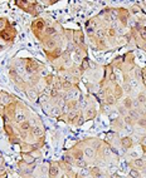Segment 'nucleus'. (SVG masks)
I'll return each mask as SVG.
<instances>
[{
  "instance_id": "f257e3e1",
  "label": "nucleus",
  "mask_w": 146,
  "mask_h": 178,
  "mask_svg": "<svg viewBox=\"0 0 146 178\" xmlns=\"http://www.w3.org/2000/svg\"><path fill=\"white\" fill-rule=\"evenodd\" d=\"M0 38L4 39V40H9V41H13L14 40V33H13V30L9 28V25L5 28L4 30L0 32Z\"/></svg>"
},
{
  "instance_id": "f03ea898",
  "label": "nucleus",
  "mask_w": 146,
  "mask_h": 178,
  "mask_svg": "<svg viewBox=\"0 0 146 178\" xmlns=\"http://www.w3.org/2000/svg\"><path fill=\"white\" fill-rule=\"evenodd\" d=\"M30 136L32 137H35V138H43L44 137V131L43 128L39 127V126H33L32 128H30Z\"/></svg>"
},
{
  "instance_id": "7ed1b4c3",
  "label": "nucleus",
  "mask_w": 146,
  "mask_h": 178,
  "mask_svg": "<svg viewBox=\"0 0 146 178\" xmlns=\"http://www.w3.org/2000/svg\"><path fill=\"white\" fill-rule=\"evenodd\" d=\"M59 173V163L58 162H53L51 163L49 168H48V174H49V178H56Z\"/></svg>"
},
{
  "instance_id": "20e7f679",
  "label": "nucleus",
  "mask_w": 146,
  "mask_h": 178,
  "mask_svg": "<svg viewBox=\"0 0 146 178\" xmlns=\"http://www.w3.org/2000/svg\"><path fill=\"white\" fill-rule=\"evenodd\" d=\"M131 165L133 167V169H142L145 167V162H144V159L142 158H135L133 161L131 162Z\"/></svg>"
},
{
  "instance_id": "39448f33",
  "label": "nucleus",
  "mask_w": 146,
  "mask_h": 178,
  "mask_svg": "<svg viewBox=\"0 0 146 178\" xmlns=\"http://www.w3.org/2000/svg\"><path fill=\"white\" fill-rule=\"evenodd\" d=\"M127 115H129L130 118H131L133 122H135V123H136V122H137L140 118H141V113H140L137 109H131V110H129V112H127Z\"/></svg>"
},
{
  "instance_id": "423d86ee",
  "label": "nucleus",
  "mask_w": 146,
  "mask_h": 178,
  "mask_svg": "<svg viewBox=\"0 0 146 178\" xmlns=\"http://www.w3.org/2000/svg\"><path fill=\"white\" fill-rule=\"evenodd\" d=\"M27 120V115L24 114L23 112H18V113H15V115H14V122L16 124H22L23 122H25Z\"/></svg>"
},
{
  "instance_id": "0eeeda50",
  "label": "nucleus",
  "mask_w": 146,
  "mask_h": 178,
  "mask_svg": "<svg viewBox=\"0 0 146 178\" xmlns=\"http://www.w3.org/2000/svg\"><path fill=\"white\" fill-rule=\"evenodd\" d=\"M121 144H122V147L125 149H129V148H131V147H132L133 140L130 137H124V138H121Z\"/></svg>"
},
{
  "instance_id": "6e6552de",
  "label": "nucleus",
  "mask_w": 146,
  "mask_h": 178,
  "mask_svg": "<svg viewBox=\"0 0 146 178\" xmlns=\"http://www.w3.org/2000/svg\"><path fill=\"white\" fill-rule=\"evenodd\" d=\"M25 93L30 100H36L39 98V93L35 89H25Z\"/></svg>"
},
{
  "instance_id": "1a4fd4ad",
  "label": "nucleus",
  "mask_w": 146,
  "mask_h": 178,
  "mask_svg": "<svg viewBox=\"0 0 146 178\" xmlns=\"http://www.w3.org/2000/svg\"><path fill=\"white\" fill-rule=\"evenodd\" d=\"M30 128H32V123H30V122H28V120L23 122L22 124H19V131H20V132L28 133V132L30 131Z\"/></svg>"
},
{
  "instance_id": "9d476101",
  "label": "nucleus",
  "mask_w": 146,
  "mask_h": 178,
  "mask_svg": "<svg viewBox=\"0 0 146 178\" xmlns=\"http://www.w3.org/2000/svg\"><path fill=\"white\" fill-rule=\"evenodd\" d=\"M43 28H44V20H42V19L35 20L32 24V29L34 30H43Z\"/></svg>"
},
{
  "instance_id": "9b49d317",
  "label": "nucleus",
  "mask_w": 146,
  "mask_h": 178,
  "mask_svg": "<svg viewBox=\"0 0 146 178\" xmlns=\"http://www.w3.org/2000/svg\"><path fill=\"white\" fill-rule=\"evenodd\" d=\"M96 149L95 148H92V147H86L84 148V151H83V153L86 154L88 158H95L96 157Z\"/></svg>"
},
{
  "instance_id": "f8f14e48",
  "label": "nucleus",
  "mask_w": 146,
  "mask_h": 178,
  "mask_svg": "<svg viewBox=\"0 0 146 178\" xmlns=\"http://www.w3.org/2000/svg\"><path fill=\"white\" fill-rule=\"evenodd\" d=\"M83 151L82 149H78V148H74L72 152V158L73 159H83Z\"/></svg>"
},
{
  "instance_id": "ddd939ff",
  "label": "nucleus",
  "mask_w": 146,
  "mask_h": 178,
  "mask_svg": "<svg viewBox=\"0 0 146 178\" xmlns=\"http://www.w3.org/2000/svg\"><path fill=\"white\" fill-rule=\"evenodd\" d=\"M95 117H96V108L87 107V109H86V118L87 119H93Z\"/></svg>"
},
{
  "instance_id": "4468645a",
  "label": "nucleus",
  "mask_w": 146,
  "mask_h": 178,
  "mask_svg": "<svg viewBox=\"0 0 146 178\" xmlns=\"http://www.w3.org/2000/svg\"><path fill=\"white\" fill-rule=\"evenodd\" d=\"M116 102H117V99L115 98L113 94H107L105 97V103L107 104V106H113V104H116Z\"/></svg>"
},
{
  "instance_id": "2eb2a0df",
  "label": "nucleus",
  "mask_w": 146,
  "mask_h": 178,
  "mask_svg": "<svg viewBox=\"0 0 146 178\" xmlns=\"http://www.w3.org/2000/svg\"><path fill=\"white\" fill-rule=\"evenodd\" d=\"M122 106H124V107H125L127 110H131V109H132V98H130V97H126V98H124Z\"/></svg>"
},
{
  "instance_id": "dca6fc26",
  "label": "nucleus",
  "mask_w": 146,
  "mask_h": 178,
  "mask_svg": "<svg viewBox=\"0 0 146 178\" xmlns=\"http://www.w3.org/2000/svg\"><path fill=\"white\" fill-rule=\"evenodd\" d=\"M95 34H96V36H97V39H98V40H103V38L106 36V30L103 28H100V29L96 30Z\"/></svg>"
},
{
  "instance_id": "f3484780",
  "label": "nucleus",
  "mask_w": 146,
  "mask_h": 178,
  "mask_svg": "<svg viewBox=\"0 0 146 178\" xmlns=\"http://www.w3.org/2000/svg\"><path fill=\"white\" fill-rule=\"evenodd\" d=\"M56 33H57V29L54 28V27H52V25H49V27H45V28H44V34H45V35H48V36L54 35Z\"/></svg>"
},
{
  "instance_id": "a211bd4d",
  "label": "nucleus",
  "mask_w": 146,
  "mask_h": 178,
  "mask_svg": "<svg viewBox=\"0 0 146 178\" xmlns=\"http://www.w3.org/2000/svg\"><path fill=\"white\" fill-rule=\"evenodd\" d=\"M80 69H81L82 72L89 69V62H88L87 58H83V59H82V62H81V68H80Z\"/></svg>"
},
{
  "instance_id": "6ab92c4d",
  "label": "nucleus",
  "mask_w": 146,
  "mask_h": 178,
  "mask_svg": "<svg viewBox=\"0 0 146 178\" xmlns=\"http://www.w3.org/2000/svg\"><path fill=\"white\" fill-rule=\"evenodd\" d=\"M100 173H101L100 167H91L89 168V176H92L93 178H96Z\"/></svg>"
},
{
  "instance_id": "aec40b11",
  "label": "nucleus",
  "mask_w": 146,
  "mask_h": 178,
  "mask_svg": "<svg viewBox=\"0 0 146 178\" xmlns=\"http://www.w3.org/2000/svg\"><path fill=\"white\" fill-rule=\"evenodd\" d=\"M136 99L140 102V104H144L146 103V92H140V93L137 94Z\"/></svg>"
},
{
  "instance_id": "412c9836",
  "label": "nucleus",
  "mask_w": 146,
  "mask_h": 178,
  "mask_svg": "<svg viewBox=\"0 0 146 178\" xmlns=\"http://www.w3.org/2000/svg\"><path fill=\"white\" fill-rule=\"evenodd\" d=\"M78 168H86L87 167V163L83 161V159H74V163H73Z\"/></svg>"
},
{
  "instance_id": "4be33fe9",
  "label": "nucleus",
  "mask_w": 146,
  "mask_h": 178,
  "mask_svg": "<svg viewBox=\"0 0 146 178\" xmlns=\"http://www.w3.org/2000/svg\"><path fill=\"white\" fill-rule=\"evenodd\" d=\"M56 44H57V43H56V40H54L53 38H49V39L45 40V47L49 48V49H54V48H56Z\"/></svg>"
},
{
  "instance_id": "5701e85b",
  "label": "nucleus",
  "mask_w": 146,
  "mask_h": 178,
  "mask_svg": "<svg viewBox=\"0 0 146 178\" xmlns=\"http://www.w3.org/2000/svg\"><path fill=\"white\" fill-rule=\"evenodd\" d=\"M129 176H130V178H140L141 177V173L137 171V169H131L130 172H129Z\"/></svg>"
},
{
  "instance_id": "b1692460",
  "label": "nucleus",
  "mask_w": 146,
  "mask_h": 178,
  "mask_svg": "<svg viewBox=\"0 0 146 178\" xmlns=\"http://www.w3.org/2000/svg\"><path fill=\"white\" fill-rule=\"evenodd\" d=\"M122 90L125 92L126 94H131L132 93V88L130 87L129 83H124V87H122Z\"/></svg>"
},
{
  "instance_id": "393cba45",
  "label": "nucleus",
  "mask_w": 146,
  "mask_h": 178,
  "mask_svg": "<svg viewBox=\"0 0 146 178\" xmlns=\"http://www.w3.org/2000/svg\"><path fill=\"white\" fill-rule=\"evenodd\" d=\"M117 112H118L120 114H122V115L125 117V115H127V112H129V110H127V109H126L124 106H118V108H117Z\"/></svg>"
},
{
  "instance_id": "a878e982",
  "label": "nucleus",
  "mask_w": 146,
  "mask_h": 178,
  "mask_svg": "<svg viewBox=\"0 0 146 178\" xmlns=\"http://www.w3.org/2000/svg\"><path fill=\"white\" fill-rule=\"evenodd\" d=\"M136 123H137L140 127H144V128H146V118H145V117H142V115H141V118H140V119L136 122Z\"/></svg>"
},
{
  "instance_id": "bb28decb",
  "label": "nucleus",
  "mask_w": 146,
  "mask_h": 178,
  "mask_svg": "<svg viewBox=\"0 0 146 178\" xmlns=\"http://www.w3.org/2000/svg\"><path fill=\"white\" fill-rule=\"evenodd\" d=\"M124 122H125L127 126H133V123H135V122H133L129 115H125V117H124Z\"/></svg>"
},
{
  "instance_id": "cd10ccee",
  "label": "nucleus",
  "mask_w": 146,
  "mask_h": 178,
  "mask_svg": "<svg viewBox=\"0 0 146 178\" xmlns=\"http://www.w3.org/2000/svg\"><path fill=\"white\" fill-rule=\"evenodd\" d=\"M5 25H8L7 20H5L4 18H0V32H1V30H4V29H5Z\"/></svg>"
},
{
  "instance_id": "c85d7f7f",
  "label": "nucleus",
  "mask_w": 146,
  "mask_h": 178,
  "mask_svg": "<svg viewBox=\"0 0 146 178\" xmlns=\"http://www.w3.org/2000/svg\"><path fill=\"white\" fill-rule=\"evenodd\" d=\"M83 122H84V119H83V115H82V114H80V115H78V118H77L76 124H77V126H82V124H83Z\"/></svg>"
},
{
  "instance_id": "c756f323",
  "label": "nucleus",
  "mask_w": 146,
  "mask_h": 178,
  "mask_svg": "<svg viewBox=\"0 0 146 178\" xmlns=\"http://www.w3.org/2000/svg\"><path fill=\"white\" fill-rule=\"evenodd\" d=\"M108 35L111 36V38H113V36L116 35V30L112 29V28H110V29H108Z\"/></svg>"
},
{
  "instance_id": "7c9ffc66",
  "label": "nucleus",
  "mask_w": 146,
  "mask_h": 178,
  "mask_svg": "<svg viewBox=\"0 0 146 178\" xmlns=\"http://www.w3.org/2000/svg\"><path fill=\"white\" fill-rule=\"evenodd\" d=\"M115 171H116V165H115V164H110V167H108V172H110V173H115Z\"/></svg>"
},
{
  "instance_id": "2f4dec72",
  "label": "nucleus",
  "mask_w": 146,
  "mask_h": 178,
  "mask_svg": "<svg viewBox=\"0 0 146 178\" xmlns=\"http://www.w3.org/2000/svg\"><path fill=\"white\" fill-rule=\"evenodd\" d=\"M140 143H141L142 147H146V136H142L141 139H140Z\"/></svg>"
},
{
  "instance_id": "473e14b6",
  "label": "nucleus",
  "mask_w": 146,
  "mask_h": 178,
  "mask_svg": "<svg viewBox=\"0 0 146 178\" xmlns=\"http://www.w3.org/2000/svg\"><path fill=\"white\" fill-rule=\"evenodd\" d=\"M96 178H108V177H107V174H105V173H102V172H101V173L97 176Z\"/></svg>"
},
{
  "instance_id": "72a5a7b5",
  "label": "nucleus",
  "mask_w": 146,
  "mask_h": 178,
  "mask_svg": "<svg viewBox=\"0 0 146 178\" xmlns=\"http://www.w3.org/2000/svg\"><path fill=\"white\" fill-rule=\"evenodd\" d=\"M141 38L146 39V30H141Z\"/></svg>"
},
{
  "instance_id": "f704fd0d",
  "label": "nucleus",
  "mask_w": 146,
  "mask_h": 178,
  "mask_svg": "<svg viewBox=\"0 0 146 178\" xmlns=\"http://www.w3.org/2000/svg\"><path fill=\"white\" fill-rule=\"evenodd\" d=\"M141 81H142V83H144V85H145V88H146V78L142 77V78H141Z\"/></svg>"
},
{
  "instance_id": "c9c22d12",
  "label": "nucleus",
  "mask_w": 146,
  "mask_h": 178,
  "mask_svg": "<svg viewBox=\"0 0 146 178\" xmlns=\"http://www.w3.org/2000/svg\"><path fill=\"white\" fill-rule=\"evenodd\" d=\"M142 149H144V154H145V157H146V147H142Z\"/></svg>"
},
{
  "instance_id": "e433bc0d",
  "label": "nucleus",
  "mask_w": 146,
  "mask_h": 178,
  "mask_svg": "<svg viewBox=\"0 0 146 178\" xmlns=\"http://www.w3.org/2000/svg\"><path fill=\"white\" fill-rule=\"evenodd\" d=\"M25 178H35L34 176H28V177H25Z\"/></svg>"
},
{
  "instance_id": "4c0bfd02",
  "label": "nucleus",
  "mask_w": 146,
  "mask_h": 178,
  "mask_svg": "<svg viewBox=\"0 0 146 178\" xmlns=\"http://www.w3.org/2000/svg\"><path fill=\"white\" fill-rule=\"evenodd\" d=\"M78 178H81V177H78Z\"/></svg>"
}]
</instances>
